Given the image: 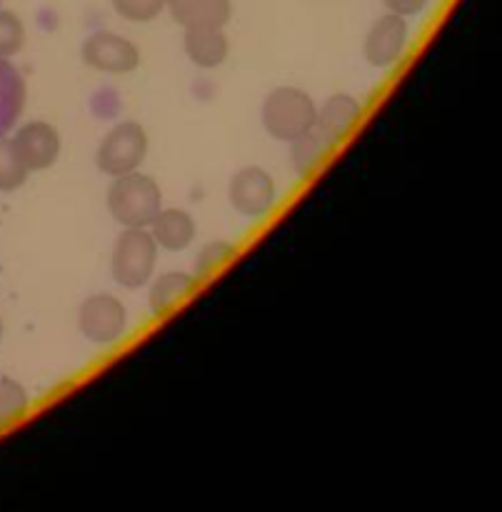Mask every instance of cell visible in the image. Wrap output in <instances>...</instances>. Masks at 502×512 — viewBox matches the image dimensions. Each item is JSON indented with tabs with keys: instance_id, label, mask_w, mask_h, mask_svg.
<instances>
[{
	"instance_id": "1",
	"label": "cell",
	"mask_w": 502,
	"mask_h": 512,
	"mask_svg": "<svg viewBox=\"0 0 502 512\" xmlns=\"http://www.w3.org/2000/svg\"><path fill=\"white\" fill-rule=\"evenodd\" d=\"M315 118H318V103L308 90L298 85H278L265 95L260 105L263 130L285 145L313 130Z\"/></svg>"
},
{
	"instance_id": "2",
	"label": "cell",
	"mask_w": 502,
	"mask_h": 512,
	"mask_svg": "<svg viewBox=\"0 0 502 512\" xmlns=\"http://www.w3.org/2000/svg\"><path fill=\"white\" fill-rule=\"evenodd\" d=\"M105 208L120 228H148L158 210L163 208V190L153 175L140 173V170L118 175V178H110Z\"/></svg>"
},
{
	"instance_id": "3",
	"label": "cell",
	"mask_w": 502,
	"mask_h": 512,
	"mask_svg": "<svg viewBox=\"0 0 502 512\" xmlns=\"http://www.w3.org/2000/svg\"><path fill=\"white\" fill-rule=\"evenodd\" d=\"M160 248L148 228H123L110 250V275L125 290H140L153 280Z\"/></svg>"
},
{
	"instance_id": "4",
	"label": "cell",
	"mask_w": 502,
	"mask_h": 512,
	"mask_svg": "<svg viewBox=\"0 0 502 512\" xmlns=\"http://www.w3.org/2000/svg\"><path fill=\"white\" fill-rule=\"evenodd\" d=\"M150 153L148 130L138 120H120L100 138L95 148V165L108 178L135 173L143 168Z\"/></svg>"
},
{
	"instance_id": "5",
	"label": "cell",
	"mask_w": 502,
	"mask_h": 512,
	"mask_svg": "<svg viewBox=\"0 0 502 512\" xmlns=\"http://www.w3.org/2000/svg\"><path fill=\"white\" fill-rule=\"evenodd\" d=\"M130 328V313L118 295L93 293L80 303L78 330L88 343L108 348L125 338Z\"/></svg>"
},
{
	"instance_id": "6",
	"label": "cell",
	"mask_w": 502,
	"mask_h": 512,
	"mask_svg": "<svg viewBox=\"0 0 502 512\" xmlns=\"http://www.w3.org/2000/svg\"><path fill=\"white\" fill-rule=\"evenodd\" d=\"M228 203L243 218L260 220L278 203V183L263 165H243L228 183Z\"/></svg>"
},
{
	"instance_id": "7",
	"label": "cell",
	"mask_w": 502,
	"mask_h": 512,
	"mask_svg": "<svg viewBox=\"0 0 502 512\" xmlns=\"http://www.w3.org/2000/svg\"><path fill=\"white\" fill-rule=\"evenodd\" d=\"M80 60L90 70H98L105 75H130L140 68L138 43L113 30H98L90 33L80 45Z\"/></svg>"
},
{
	"instance_id": "8",
	"label": "cell",
	"mask_w": 502,
	"mask_h": 512,
	"mask_svg": "<svg viewBox=\"0 0 502 512\" xmlns=\"http://www.w3.org/2000/svg\"><path fill=\"white\" fill-rule=\"evenodd\" d=\"M410 45V20L403 15L385 13L368 28L363 40V55L370 68L390 70L403 60Z\"/></svg>"
},
{
	"instance_id": "9",
	"label": "cell",
	"mask_w": 502,
	"mask_h": 512,
	"mask_svg": "<svg viewBox=\"0 0 502 512\" xmlns=\"http://www.w3.org/2000/svg\"><path fill=\"white\" fill-rule=\"evenodd\" d=\"M15 153L20 155L28 173H43L50 170L60 158L63 138L60 130L48 120H28L10 135Z\"/></svg>"
},
{
	"instance_id": "10",
	"label": "cell",
	"mask_w": 502,
	"mask_h": 512,
	"mask_svg": "<svg viewBox=\"0 0 502 512\" xmlns=\"http://www.w3.org/2000/svg\"><path fill=\"white\" fill-rule=\"evenodd\" d=\"M150 235L158 243L160 250L168 253H183L195 243L198 235V223H195L193 213L185 208H160L153 223L148 225Z\"/></svg>"
},
{
	"instance_id": "11",
	"label": "cell",
	"mask_w": 502,
	"mask_h": 512,
	"mask_svg": "<svg viewBox=\"0 0 502 512\" xmlns=\"http://www.w3.org/2000/svg\"><path fill=\"white\" fill-rule=\"evenodd\" d=\"M183 53L195 68L215 70L228 60L230 38L225 28H185Z\"/></svg>"
},
{
	"instance_id": "12",
	"label": "cell",
	"mask_w": 502,
	"mask_h": 512,
	"mask_svg": "<svg viewBox=\"0 0 502 512\" xmlns=\"http://www.w3.org/2000/svg\"><path fill=\"white\" fill-rule=\"evenodd\" d=\"M165 10L180 28H225L233 18V0H168Z\"/></svg>"
},
{
	"instance_id": "13",
	"label": "cell",
	"mask_w": 502,
	"mask_h": 512,
	"mask_svg": "<svg viewBox=\"0 0 502 512\" xmlns=\"http://www.w3.org/2000/svg\"><path fill=\"white\" fill-rule=\"evenodd\" d=\"M363 115V103L350 93H335L323 105H318V118H315V128L323 135H328L333 143L343 140L355 123Z\"/></svg>"
},
{
	"instance_id": "14",
	"label": "cell",
	"mask_w": 502,
	"mask_h": 512,
	"mask_svg": "<svg viewBox=\"0 0 502 512\" xmlns=\"http://www.w3.org/2000/svg\"><path fill=\"white\" fill-rule=\"evenodd\" d=\"M195 275L185 270H168V273L153 275L148 288V308L153 315H163L173 308L178 300H183L195 288Z\"/></svg>"
},
{
	"instance_id": "15",
	"label": "cell",
	"mask_w": 502,
	"mask_h": 512,
	"mask_svg": "<svg viewBox=\"0 0 502 512\" xmlns=\"http://www.w3.org/2000/svg\"><path fill=\"white\" fill-rule=\"evenodd\" d=\"M333 148V140H330L328 135L320 133L318 128H313L290 143V165H293V170L300 178H308V175L328 158Z\"/></svg>"
},
{
	"instance_id": "16",
	"label": "cell",
	"mask_w": 502,
	"mask_h": 512,
	"mask_svg": "<svg viewBox=\"0 0 502 512\" xmlns=\"http://www.w3.org/2000/svg\"><path fill=\"white\" fill-rule=\"evenodd\" d=\"M30 393L20 380L0 375V425L15 423L30 410Z\"/></svg>"
},
{
	"instance_id": "17",
	"label": "cell",
	"mask_w": 502,
	"mask_h": 512,
	"mask_svg": "<svg viewBox=\"0 0 502 512\" xmlns=\"http://www.w3.org/2000/svg\"><path fill=\"white\" fill-rule=\"evenodd\" d=\"M28 168L23 165L20 155L15 153L10 138L0 135V193H15L28 180Z\"/></svg>"
},
{
	"instance_id": "18",
	"label": "cell",
	"mask_w": 502,
	"mask_h": 512,
	"mask_svg": "<svg viewBox=\"0 0 502 512\" xmlns=\"http://www.w3.org/2000/svg\"><path fill=\"white\" fill-rule=\"evenodd\" d=\"M28 30L13 10H0V60H8L25 48Z\"/></svg>"
},
{
	"instance_id": "19",
	"label": "cell",
	"mask_w": 502,
	"mask_h": 512,
	"mask_svg": "<svg viewBox=\"0 0 502 512\" xmlns=\"http://www.w3.org/2000/svg\"><path fill=\"white\" fill-rule=\"evenodd\" d=\"M110 5H113L118 18L135 25H145L153 23V20H158L165 13L168 0H110Z\"/></svg>"
},
{
	"instance_id": "20",
	"label": "cell",
	"mask_w": 502,
	"mask_h": 512,
	"mask_svg": "<svg viewBox=\"0 0 502 512\" xmlns=\"http://www.w3.org/2000/svg\"><path fill=\"white\" fill-rule=\"evenodd\" d=\"M233 255L235 245L230 243V240H210V243H205L203 248L198 250V255H195L193 275L195 278H208V275H213L220 265L228 263Z\"/></svg>"
},
{
	"instance_id": "21",
	"label": "cell",
	"mask_w": 502,
	"mask_h": 512,
	"mask_svg": "<svg viewBox=\"0 0 502 512\" xmlns=\"http://www.w3.org/2000/svg\"><path fill=\"white\" fill-rule=\"evenodd\" d=\"M385 10L395 15H403V18H415V15L423 13L430 5V0H383Z\"/></svg>"
},
{
	"instance_id": "22",
	"label": "cell",
	"mask_w": 502,
	"mask_h": 512,
	"mask_svg": "<svg viewBox=\"0 0 502 512\" xmlns=\"http://www.w3.org/2000/svg\"><path fill=\"white\" fill-rule=\"evenodd\" d=\"M3 335H5V325H3V318H0V343H3Z\"/></svg>"
}]
</instances>
